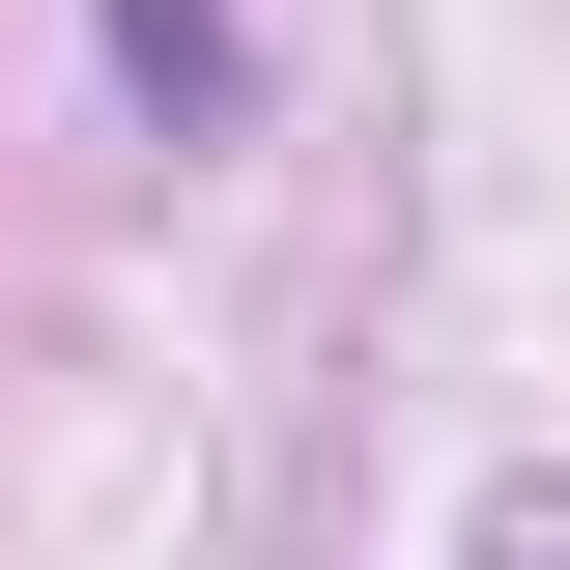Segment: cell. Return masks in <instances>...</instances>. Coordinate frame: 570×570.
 Returning <instances> with one entry per match:
<instances>
[{"mask_svg": "<svg viewBox=\"0 0 570 570\" xmlns=\"http://www.w3.org/2000/svg\"><path fill=\"white\" fill-rule=\"evenodd\" d=\"M115 86L171 142H228V115H257V29H228V0H115Z\"/></svg>", "mask_w": 570, "mask_h": 570, "instance_id": "obj_1", "label": "cell"}]
</instances>
